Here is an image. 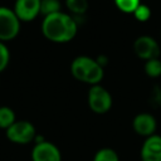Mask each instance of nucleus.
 <instances>
[{"label": "nucleus", "instance_id": "f8f14e48", "mask_svg": "<svg viewBox=\"0 0 161 161\" xmlns=\"http://www.w3.org/2000/svg\"><path fill=\"white\" fill-rule=\"evenodd\" d=\"M93 161H119V157L113 148L103 147L94 153Z\"/></svg>", "mask_w": 161, "mask_h": 161}, {"label": "nucleus", "instance_id": "9d476101", "mask_svg": "<svg viewBox=\"0 0 161 161\" xmlns=\"http://www.w3.org/2000/svg\"><path fill=\"white\" fill-rule=\"evenodd\" d=\"M132 127L137 135L143 136V137H148V136L155 133L157 123H156V119L152 114L138 113L132 121Z\"/></svg>", "mask_w": 161, "mask_h": 161}, {"label": "nucleus", "instance_id": "9b49d317", "mask_svg": "<svg viewBox=\"0 0 161 161\" xmlns=\"http://www.w3.org/2000/svg\"><path fill=\"white\" fill-rule=\"evenodd\" d=\"M15 121H16V116L13 108L8 106H1L0 107V128L8 130Z\"/></svg>", "mask_w": 161, "mask_h": 161}, {"label": "nucleus", "instance_id": "2eb2a0df", "mask_svg": "<svg viewBox=\"0 0 161 161\" xmlns=\"http://www.w3.org/2000/svg\"><path fill=\"white\" fill-rule=\"evenodd\" d=\"M65 5L70 13L77 14V15L84 14L88 9V1L87 0H65Z\"/></svg>", "mask_w": 161, "mask_h": 161}, {"label": "nucleus", "instance_id": "ddd939ff", "mask_svg": "<svg viewBox=\"0 0 161 161\" xmlns=\"http://www.w3.org/2000/svg\"><path fill=\"white\" fill-rule=\"evenodd\" d=\"M145 72L148 77L156 78L161 75V60L158 58H153L150 60H146L145 63Z\"/></svg>", "mask_w": 161, "mask_h": 161}, {"label": "nucleus", "instance_id": "f257e3e1", "mask_svg": "<svg viewBox=\"0 0 161 161\" xmlns=\"http://www.w3.org/2000/svg\"><path fill=\"white\" fill-rule=\"evenodd\" d=\"M78 30L77 21L73 16L58 11L44 16L42 21L43 35L54 43H68L70 42Z\"/></svg>", "mask_w": 161, "mask_h": 161}, {"label": "nucleus", "instance_id": "4468645a", "mask_svg": "<svg viewBox=\"0 0 161 161\" xmlns=\"http://www.w3.org/2000/svg\"><path fill=\"white\" fill-rule=\"evenodd\" d=\"M60 11V3L58 0H40V14L44 16Z\"/></svg>", "mask_w": 161, "mask_h": 161}, {"label": "nucleus", "instance_id": "6e6552de", "mask_svg": "<svg viewBox=\"0 0 161 161\" xmlns=\"http://www.w3.org/2000/svg\"><path fill=\"white\" fill-rule=\"evenodd\" d=\"M13 10L20 21H31L40 14V0H15Z\"/></svg>", "mask_w": 161, "mask_h": 161}, {"label": "nucleus", "instance_id": "1a4fd4ad", "mask_svg": "<svg viewBox=\"0 0 161 161\" xmlns=\"http://www.w3.org/2000/svg\"><path fill=\"white\" fill-rule=\"evenodd\" d=\"M142 161H161V136L151 135L146 137L141 146Z\"/></svg>", "mask_w": 161, "mask_h": 161}, {"label": "nucleus", "instance_id": "39448f33", "mask_svg": "<svg viewBox=\"0 0 161 161\" xmlns=\"http://www.w3.org/2000/svg\"><path fill=\"white\" fill-rule=\"evenodd\" d=\"M88 106L94 113H107L112 107V96L101 84H94L88 92Z\"/></svg>", "mask_w": 161, "mask_h": 161}, {"label": "nucleus", "instance_id": "7ed1b4c3", "mask_svg": "<svg viewBox=\"0 0 161 161\" xmlns=\"http://www.w3.org/2000/svg\"><path fill=\"white\" fill-rule=\"evenodd\" d=\"M20 23L13 9L0 6V42L5 43L16 38L20 31Z\"/></svg>", "mask_w": 161, "mask_h": 161}, {"label": "nucleus", "instance_id": "dca6fc26", "mask_svg": "<svg viewBox=\"0 0 161 161\" xmlns=\"http://www.w3.org/2000/svg\"><path fill=\"white\" fill-rule=\"evenodd\" d=\"M116 6L127 14H133V11L137 9V6L141 4V0H114Z\"/></svg>", "mask_w": 161, "mask_h": 161}, {"label": "nucleus", "instance_id": "20e7f679", "mask_svg": "<svg viewBox=\"0 0 161 161\" xmlns=\"http://www.w3.org/2000/svg\"><path fill=\"white\" fill-rule=\"evenodd\" d=\"M5 133L10 142L18 145L30 143L36 137V130L34 125L25 119L21 121L16 119L8 130H5Z\"/></svg>", "mask_w": 161, "mask_h": 161}, {"label": "nucleus", "instance_id": "f3484780", "mask_svg": "<svg viewBox=\"0 0 161 161\" xmlns=\"http://www.w3.org/2000/svg\"><path fill=\"white\" fill-rule=\"evenodd\" d=\"M10 62V52L4 42H0V73L4 72Z\"/></svg>", "mask_w": 161, "mask_h": 161}, {"label": "nucleus", "instance_id": "423d86ee", "mask_svg": "<svg viewBox=\"0 0 161 161\" xmlns=\"http://www.w3.org/2000/svg\"><path fill=\"white\" fill-rule=\"evenodd\" d=\"M31 161H62V153L54 143L42 140L31 150Z\"/></svg>", "mask_w": 161, "mask_h": 161}, {"label": "nucleus", "instance_id": "a211bd4d", "mask_svg": "<svg viewBox=\"0 0 161 161\" xmlns=\"http://www.w3.org/2000/svg\"><path fill=\"white\" fill-rule=\"evenodd\" d=\"M133 15L138 21H146L151 16V9L145 4H140L137 9L133 11Z\"/></svg>", "mask_w": 161, "mask_h": 161}, {"label": "nucleus", "instance_id": "0eeeda50", "mask_svg": "<svg viewBox=\"0 0 161 161\" xmlns=\"http://www.w3.org/2000/svg\"><path fill=\"white\" fill-rule=\"evenodd\" d=\"M133 49H135V53L137 54V57L143 60L158 58V55H160V47H158L157 42L148 35L138 36L135 40Z\"/></svg>", "mask_w": 161, "mask_h": 161}, {"label": "nucleus", "instance_id": "f03ea898", "mask_svg": "<svg viewBox=\"0 0 161 161\" xmlns=\"http://www.w3.org/2000/svg\"><path fill=\"white\" fill-rule=\"evenodd\" d=\"M70 73L77 80L88 83L91 86L99 84L104 75L101 63L87 55H79L73 59L70 64Z\"/></svg>", "mask_w": 161, "mask_h": 161}]
</instances>
